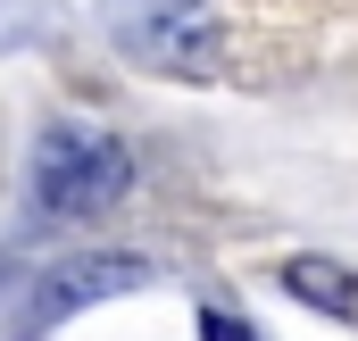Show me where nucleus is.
I'll return each mask as SVG.
<instances>
[{
  "instance_id": "f257e3e1",
  "label": "nucleus",
  "mask_w": 358,
  "mask_h": 341,
  "mask_svg": "<svg viewBox=\"0 0 358 341\" xmlns=\"http://www.w3.org/2000/svg\"><path fill=\"white\" fill-rule=\"evenodd\" d=\"M125 183H134V159L108 133H67L59 125L34 150V200H42V217H108L125 200Z\"/></svg>"
},
{
  "instance_id": "f03ea898",
  "label": "nucleus",
  "mask_w": 358,
  "mask_h": 341,
  "mask_svg": "<svg viewBox=\"0 0 358 341\" xmlns=\"http://www.w3.org/2000/svg\"><path fill=\"white\" fill-rule=\"evenodd\" d=\"M142 283H150V258H134V250L67 258V266H50V275L34 283V308H25V333H50V325H67L76 308H100V300H117V291H142Z\"/></svg>"
},
{
  "instance_id": "7ed1b4c3",
  "label": "nucleus",
  "mask_w": 358,
  "mask_h": 341,
  "mask_svg": "<svg viewBox=\"0 0 358 341\" xmlns=\"http://www.w3.org/2000/svg\"><path fill=\"white\" fill-rule=\"evenodd\" d=\"M142 50H150L159 67H176L183 84H208V75H217V17H208L200 0H159L150 25H142Z\"/></svg>"
},
{
  "instance_id": "20e7f679",
  "label": "nucleus",
  "mask_w": 358,
  "mask_h": 341,
  "mask_svg": "<svg viewBox=\"0 0 358 341\" xmlns=\"http://www.w3.org/2000/svg\"><path fill=\"white\" fill-rule=\"evenodd\" d=\"M283 291L308 300L317 317H358V275L342 266V258H317V250L283 258Z\"/></svg>"
},
{
  "instance_id": "39448f33",
  "label": "nucleus",
  "mask_w": 358,
  "mask_h": 341,
  "mask_svg": "<svg viewBox=\"0 0 358 341\" xmlns=\"http://www.w3.org/2000/svg\"><path fill=\"white\" fill-rule=\"evenodd\" d=\"M200 341H259V333H250L242 317H217V308H208V317H200Z\"/></svg>"
}]
</instances>
